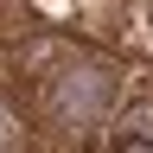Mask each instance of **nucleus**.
<instances>
[{
    "label": "nucleus",
    "instance_id": "f03ea898",
    "mask_svg": "<svg viewBox=\"0 0 153 153\" xmlns=\"http://www.w3.org/2000/svg\"><path fill=\"white\" fill-rule=\"evenodd\" d=\"M102 128H115L108 134L115 147H153V89H121V102L108 108Z\"/></svg>",
    "mask_w": 153,
    "mask_h": 153
},
{
    "label": "nucleus",
    "instance_id": "f257e3e1",
    "mask_svg": "<svg viewBox=\"0 0 153 153\" xmlns=\"http://www.w3.org/2000/svg\"><path fill=\"white\" fill-rule=\"evenodd\" d=\"M121 89H128V70L108 64L102 51L57 45L32 70V96H38V121L45 128H102L108 108L121 102Z\"/></svg>",
    "mask_w": 153,
    "mask_h": 153
},
{
    "label": "nucleus",
    "instance_id": "7ed1b4c3",
    "mask_svg": "<svg viewBox=\"0 0 153 153\" xmlns=\"http://www.w3.org/2000/svg\"><path fill=\"white\" fill-rule=\"evenodd\" d=\"M0 147H32V121L19 115V102L0 89Z\"/></svg>",
    "mask_w": 153,
    "mask_h": 153
}]
</instances>
